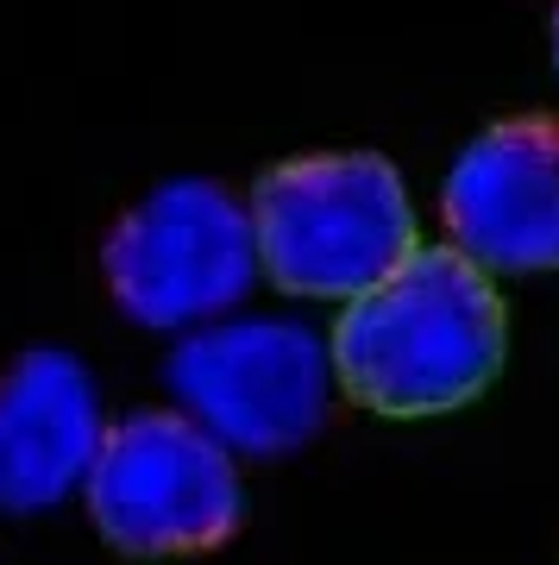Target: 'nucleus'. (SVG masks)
Instances as JSON below:
<instances>
[{"instance_id":"7ed1b4c3","label":"nucleus","mask_w":559,"mask_h":565,"mask_svg":"<svg viewBox=\"0 0 559 565\" xmlns=\"http://www.w3.org/2000/svg\"><path fill=\"white\" fill-rule=\"evenodd\" d=\"M177 415L220 440L233 459H277L327 427L334 408V364L315 327L252 315V321H208L182 333L164 364Z\"/></svg>"},{"instance_id":"f03ea898","label":"nucleus","mask_w":559,"mask_h":565,"mask_svg":"<svg viewBox=\"0 0 559 565\" xmlns=\"http://www.w3.org/2000/svg\"><path fill=\"white\" fill-rule=\"evenodd\" d=\"M259 270L289 296L352 302L415 252V207L397 163L378 151H334L264 170L252 189Z\"/></svg>"},{"instance_id":"423d86ee","label":"nucleus","mask_w":559,"mask_h":565,"mask_svg":"<svg viewBox=\"0 0 559 565\" xmlns=\"http://www.w3.org/2000/svg\"><path fill=\"white\" fill-rule=\"evenodd\" d=\"M453 252L478 270H559V120H503L460 151L440 189Z\"/></svg>"},{"instance_id":"39448f33","label":"nucleus","mask_w":559,"mask_h":565,"mask_svg":"<svg viewBox=\"0 0 559 565\" xmlns=\"http://www.w3.org/2000/svg\"><path fill=\"white\" fill-rule=\"evenodd\" d=\"M101 270L120 315L158 333H196L208 321H226L259 277L252 214L220 182H164L133 214H120Z\"/></svg>"},{"instance_id":"0eeeda50","label":"nucleus","mask_w":559,"mask_h":565,"mask_svg":"<svg viewBox=\"0 0 559 565\" xmlns=\"http://www.w3.org/2000/svg\"><path fill=\"white\" fill-rule=\"evenodd\" d=\"M107 415L76 352L39 345L0 377V509L44 515L76 497L101 452Z\"/></svg>"},{"instance_id":"f257e3e1","label":"nucleus","mask_w":559,"mask_h":565,"mask_svg":"<svg viewBox=\"0 0 559 565\" xmlns=\"http://www.w3.org/2000/svg\"><path fill=\"white\" fill-rule=\"evenodd\" d=\"M503 345L509 321L491 277L460 252L415 245L378 289L346 302L327 364L352 403L421 422L484 396L503 371Z\"/></svg>"},{"instance_id":"6e6552de","label":"nucleus","mask_w":559,"mask_h":565,"mask_svg":"<svg viewBox=\"0 0 559 565\" xmlns=\"http://www.w3.org/2000/svg\"><path fill=\"white\" fill-rule=\"evenodd\" d=\"M553 63H559V13H553Z\"/></svg>"},{"instance_id":"20e7f679","label":"nucleus","mask_w":559,"mask_h":565,"mask_svg":"<svg viewBox=\"0 0 559 565\" xmlns=\"http://www.w3.org/2000/svg\"><path fill=\"white\" fill-rule=\"evenodd\" d=\"M88 515L120 553H208L233 541L245 515L240 465L177 408H145L101 434V452L82 478Z\"/></svg>"}]
</instances>
